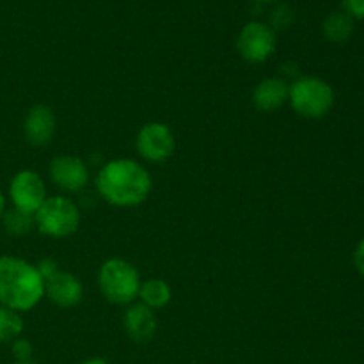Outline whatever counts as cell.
Instances as JSON below:
<instances>
[{"instance_id":"6da1fadb","label":"cell","mask_w":364,"mask_h":364,"mask_svg":"<svg viewBox=\"0 0 364 364\" xmlns=\"http://www.w3.org/2000/svg\"><path fill=\"white\" fill-rule=\"evenodd\" d=\"M151 174L135 160H110L96 176L98 194L112 206H137L151 192Z\"/></svg>"},{"instance_id":"7a4b0ae2","label":"cell","mask_w":364,"mask_h":364,"mask_svg":"<svg viewBox=\"0 0 364 364\" xmlns=\"http://www.w3.org/2000/svg\"><path fill=\"white\" fill-rule=\"evenodd\" d=\"M45 297V279L38 267L14 256L0 258V304L13 311H31Z\"/></svg>"},{"instance_id":"3957f363","label":"cell","mask_w":364,"mask_h":364,"mask_svg":"<svg viewBox=\"0 0 364 364\" xmlns=\"http://www.w3.org/2000/svg\"><path fill=\"white\" fill-rule=\"evenodd\" d=\"M334 89L329 82L318 77H299L290 84L288 102L291 109L308 119H320L333 110Z\"/></svg>"},{"instance_id":"277c9868","label":"cell","mask_w":364,"mask_h":364,"mask_svg":"<svg viewBox=\"0 0 364 364\" xmlns=\"http://www.w3.org/2000/svg\"><path fill=\"white\" fill-rule=\"evenodd\" d=\"M98 284L107 301L124 306L132 304L139 297L141 276L132 263L121 258H112L100 267Z\"/></svg>"},{"instance_id":"5b68a950","label":"cell","mask_w":364,"mask_h":364,"mask_svg":"<svg viewBox=\"0 0 364 364\" xmlns=\"http://www.w3.org/2000/svg\"><path fill=\"white\" fill-rule=\"evenodd\" d=\"M34 223L46 237H70L80 226V210L71 199L63 196L46 198L41 208L34 213Z\"/></svg>"},{"instance_id":"8992f818","label":"cell","mask_w":364,"mask_h":364,"mask_svg":"<svg viewBox=\"0 0 364 364\" xmlns=\"http://www.w3.org/2000/svg\"><path fill=\"white\" fill-rule=\"evenodd\" d=\"M276 32L262 21H249L244 25L237 39V50L247 63H265L276 52Z\"/></svg>"},{"instance_id":"52a82bcc","label":"cell","mask_w":364,"mask_h":364,"mask_svg":"<svg viewBox=\"0 0 364 364\" xmlns=\"http://www.w3.org/2000/svg\"><path fill=\"white\" fill-rule=\"evenodd\" d=\"M9 198L13 208L34 215L46 201V188L41 176L34 171H20L9 183Z\"/></svg>"},{"instance_id":"ba28073f","label":"cell","mask_w":364,"mask_h":364,"mask_svg":"<svg viewBox=\"0 0 364 364\" xmlns=\"http://www.w3.org/2000/svg\"><path fill=\"white\" fill-rule=\"evenodd\" d=\"M174 135L164 123H148L137 134V151L149 162H164L174 151Z\"/></svg>"},{"instance_id":"9c48e42d","label":"cell","mask_w":364,"mask_h":364,"mask_svg":"<svg viewBox=\"0 0 364 364\" xmlns=\"http://www.w3.org/2000/svg\"><path fill=\"white\" fill-rule=\"evenodd\" d=\"M50 178L63 191L78 192L87 185L89 169L78 156L59 155L50 162Z\"/></svg>"},{"instance_id":"30bf717a","label":"cell","mask_w":364,"mask_h":364,"mask_svg":"<svg viewBox=\"0 0 364 364\" xmlns=\"http://www.w3.org/2000/svg\"><path fill=\"white\" fill-rule=\"evenodd\" d=\"M23 134L28 144L46 146L55 134V114L48 105H34L23 121Z\"/></svg>"},{"instance_id":"8fae6325","label":"cell","mask_w":364,"mask_h":364,"mask_svg":"<svg viewBox=\"0 0 364 364\" xmlns=\"http://www.w3.org/2000/svg\"><path fill=\"white\" fill-rule=\"evenodd\" d=\"M82 294H84V288L73 274L59 270L45 281V295L60 308L77 306L82 301Z\"/></svg>"},{"instance_id":"7c38bea8","label":"cell","mask_w":364,"mask_h":364,"mask_svg":"<svg viewBox=\"0 0 364 364\" xmlns=\"http://www.w3.org/2000/svg\"><path fill=\"white\" fill-rule=\"evenodd\" d=\"M124 331L135 343H146L155 336L156 316L153 309L144 304H132L124 311L123 318Z\"/></svg>"},{"instance_id":"4fadbf2b","label":"cell","mask_w":364,"mask_h":364,"mask_svg":"<svg viewBox=\"0 0 364 364\" xmlns=\"http://www.w3.org/2000/svg\"><path fill=\"white\" fill-rule=\"evenodd\" d=\"M288 91H290V85L283 78H263L252 91V102L256 109L262 112H272L288 102Z\"/></svg>"},{"instance_id":"5bb4252c","label":"cell","mask_w":364,"mask_h":364,"mask_svg":"<svg viewBox=\"0 0 364 364\" xmlns=\"http://www.w3.org/2000/svg\"><path fill=\"white\" fill-rule=\"evenodd\" d=\"M322 32L327 41L345 43L354 34V18L345 11H334L323 20Z\"/></svg>"},{"instance_id":"9a60e30c","label":"cell","mask_w":364,"mask_h":364,"mask_svg":"<svg viewBox=\"0 0 364 364\" xmlns=\"http://www.w3.org/2000/svg\"><path fill=\"white\" fill-rule=\"evenodd\" d=\"M139 297H141V304L148 306L149 309H160L169 304L173 291L164 279H148L141 283Z\"/></svg>"},{"instance_id":"2e32d148","label":"cell","mask_w":364,"mask_h":364,"mask_svg":"<svg viewBox=\"0 0 364 364\" xmlns=\"http://www.w3.org/2000/svg\"><path fill=\"white\" fill-rule=\"evenodd\" d=\"M23 333V320L16 311L0 306V343H9Z\"/></svg>"},{"instance_id":"e0dca14e","label":"cell","mask_w":364,"mask_h":364,"mask_svg":"<svg viewBox=\"0 0 364 364\" xmlns=\"http://www.w3.org/2000/svg\"><path fill=\"white\" fill-rule=\"evenodd\" d=\"M2 224L6 233L13 235V237H21V235L28 233L36 226L34 215H28V213L20 212L16 208L6 210L2 217Z\"/></svg>"},{"instance_id":"ac0fdd59","label":"cell","mask_w":364,"mask_h":364,"mask_svg":"<svg viewBox=\"0 0 364 364\" xmlns=\"http://www.w3.org/2000/svg\"><path fill=\"white\" fill-rule=\"evenodd\" d=\"M295 21V13L288 4H279V6L274 7L270 11L269 18V27L276 31H287L288 27H291V23Z\"/></svg>"},{"instance_id":"d6986e66","label":"cell","mask_w":364,"mask_h":364,"mask_svg":"<svg viewBox=\"0 0 364 364\" xmlns=\"http://www.w3.org/2000/svg\"><path fill=\"white\" fill-rule=\"evenodd\" d=\"M11 350L16 361H31L32 358V345L31 341L25 340V338H16L11 345Z\"/></svg>"},{"instance_id":"ffe728a7","label":"cell","mask_w":364,"mask_h":364,"mask_svg":"<svg viewBox=\"0 0 364 364\" xmlns=\"http://www.w3.org/2000/svg\"><path fill=\"white\" fill-rule=\"evenodd\" d=\"M341 4L345 7V13L358 20H364V0H341Z\"/></svg>"},{"instance_id":"44dd1931","label":"cell","mask_w":364,"mask_h":364,"mask_svg":"<svg viewBox=\"0 0 364 364\" xmlns=\"http://www.w3.org/2000/svg\"><path fill=\"white\" fill-rule=\"evenodd\" d=\"M36 267H38L39 274H41V277L45 281L50 279V277H52L55 272H59V267H57V262H53V259H50V258L41 259V262H39V265H36Z\"/></svg>"},{"instance_id":"7402d4cb","label":"cell","mask_w":364,"mask_h":364,"mask_svg":"<svg viewBox=\"0 0 364 364\" xmlns=\"http://www.w3.org/2000/svg\"><path fill=\"white\" fill-rule=\"evenodd\" d=\"M354 267L358 269V272L364 277V238L358 244L354 251Z\"/></svg>"},{"instance_id":"603a6c76","label":"cell","mask_w":364,"mask_h":364,"mask_svg":"<svg viewBox=\"0 0 364 364\" xmlns=\"http://www.w3.org/2000/svg\"><path fill=\"white\" fill-rule=\"evenodd\" d=\"M6 196L2 194V191H0V220H2L4 213H6Z\"/></svg>"},{"instance_id":"cb8c5ba5","label":"cell","mask_w":364,"mask_h":364,"mask_svg":"<svg viewBox=\"0 0 364 364\" xmlns=\"http://www.w3.org/2000/svg\"><path fill=\"white\" fill-rule=\"evenodd\" d=\"M82 364H109L105 361V359H100V358H95V359H89V361L82 363Z\"/></svg>"},{"instance_id":"d4e9b609","label":"cell","mask_w":364,"mask_h":364,"mask_svg":"<svg viewBox=\"0 0 364 364\" xmlns=\"http://www.w3.org/2000/svg\"><path fill=\"white\" fill-rule=\"evenodd\" d=\"M16 364H36V363H32V361H16Z\"/></svg>"},{"instance_id":"484cf974","label":"cell","mask_w":364,"mask_h":364,"mask_svg":"<svg viewBox=\"0 0 364 364\" xmlns=\"http://www.w3.org/2000/svg\"><path fill=\"white\" fill-rule=\"evenodd\" d=\"M256 2H274V0H256Z\"/></svg>"}]
</instances>
